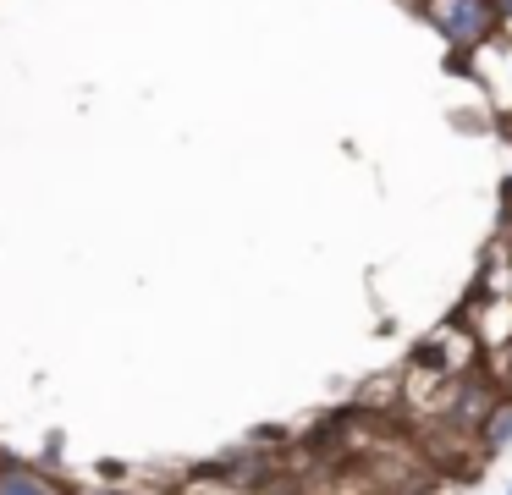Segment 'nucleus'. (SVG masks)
<instances>
[{
	"mask_svg": "<svg viewBox=\"0 0 512 495\" xmlns=\"http://www.w3.org/2000/svg\"><path fill=\"white\" fill-rule=\"evenodd\" d=\"M413 6H419V17L430 22V28H441V39L452 44V50H468V55L501 28L496 0H413Z\"/></svg>",
	"mask_w": 512,
	"mask_h": 495,
	"instance_id": "1",
	"label": "nucleus"
},
{
	"mask_svg": "<svg viewBox=\"0 0 512 495\" xmlns=\"http://www.w3.org/2000/svg\"><path fill=\"white\" fill-rule=\"evenodd\" d=\"M270 495H314V490H303V484H276Z\"/></svg>",
	"mask_w": 512,
	"mask_h": 495,
	"instance_id": "6",
	"label": "nucleus"
},
{
	"mask_svg": "<svg viewBox=\"0 0 512 495\" xmlns=\"http://www.w3.org/2000/svg\"><path fill=\"white\" fill-rule=\"evenodd\" d=\"M479 446H485V457H496V451L512 446V396H501V402L490 407V418L479 424Z\"/></svg>",
	"mask_w": 512,
	"mask_h": 495,
	"instance_id": "4",
	"label": "nucleus"
},
{
	"mask_svg": "<svg viewBox=\"0 0 512 495\" xmlns=\"http://www.w3.org/2000/svg\"><path fill=\"white\" fill-rule=\"evenodd\" d=\"M0 495H61V490L39 468H28V462L0 457Z\"/></svg>",
	"mask_w": 512,
	"mask_h": 495,
	"instance_id": "3",
	"label": "nucleus"
},
{
	"mask_svg": "<svg viewBox=\"0 0 512 495\" xmlns=\"http://www.w3.org/2000/svg\"><path fill=\"white\" fill-rule=\"evenodd\" d=\"M507 286H512V270H507Z\"/></svg>",
	"mask_w": 512,
	"mask_h": 495,
	"instance_id": "7",
	"label": "nucleus"
},
{
	"mask_svg": "<svg viewBox=\"0 0 512 495\" xmlns=\"http://www.w3.org/2000/svg\"><path fill=\"white\" fill-rule=\"evenodd\" d=\"M188 495H232V490H226L221 479H210V473H199V479H193V490H188Z\"/></svg>",
	"mask_w": 512,
	"mask_h": 495,
	"instance_id": "5",
	"label": "nucleus"
},
{
	"mask_svg": "<svg viewBox=\"0 0 512 495\" xmlns=\"http://www.w3.org/2000/svg\"><path fill=\"white\" fill-rule=\"evenodd\" d=\"M501 396L490 391L485 380H457V391H452V413H446V424L452 429H463V435H479V424L490 418V407H496Z\"/></svg>",
	"mask_w": 512,
	"mask_h": 495,
	"instance_id": "2",
	"label": "nucleus"
},
{
	"mask_svg": "<svg viewBox=\"0 0 512 495\" xmlns=\"http://www.w3.org/2000/svg\"><path fill=\"white\" fill-rule=\"evenodd\" d=\"M507 495H512V490H507Z\"/></svg>",
	"mask_w": 512,
	"mask_h": 495,
	"instance_id": "8",
	"label": "nucleus"
},
{
	"mask_svg": "<svg viewBox=\"0 0 512 495\" xmlns=\"http://www.w3.org/2000/svg\"><path fill=\"white\" fill-rule=\"evenodd\" d=\"M507 341H512V336H507Z\"/></svg>",
	"mask_w": 512,
	"mask_h": 495,
	"instance_id": "9",
	"label": "nucleus"
}]
</instances>
